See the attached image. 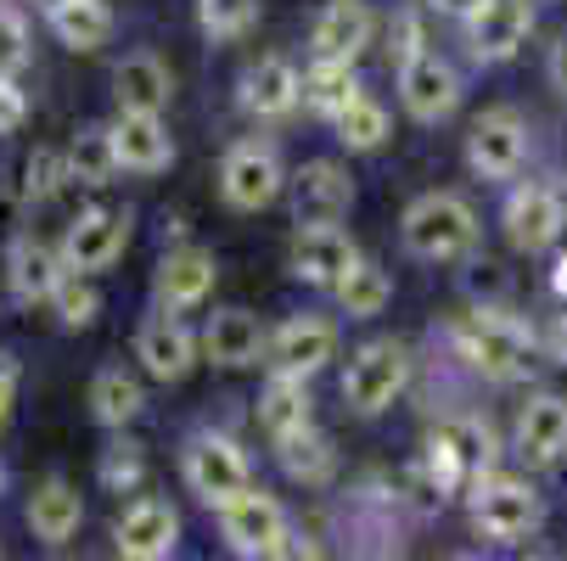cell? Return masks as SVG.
Listing matches in <instances>:
<instances>
[{
  "label": "cell",
  "mask_w": 567,
  "mask_h": 561,
  "mask_svg": "<svg viewBox=\"0 0 567 561\" xmlns=\"http://www.w3.org/2000/svg\"><path fill=\"white\" fill-rule=\"evenodd\" d=\"M450 343H455V354H461L483 382H501V387H506V382H523V376L534 371V349H539V337H534L528 320H517V314L501 309V303L466 309V314L455 320Z\"/></svg>",
  "instance_id": "obj_1"
},
{
  "label": "cell",
  "mask_w": 567,
  "mask_h": 561,
  "mask_svg": "<svg viewBox=\"0 0 567 561\" xmlns=\"http://www.w3.org/2000/svg\"><path fill=\"white\" fill-rule=\"evenodd\" d=\"M399 236H404V248H411L416 259H427V264H466L477 253V242H483V225H477L466 197L422 191L411 208H404Z\"/></svg>",
  "instance_id": "obj_2"
},
{
  "label": "cell",
  "mask_w": 567,
  "mask_h": 561,
  "mask_svg": "<svg viewBox=\"0 0 567 561\" xmlns=\"http://www.w3.org/2000/svg\"><path fill=\"white\" fill-rule=\"evenodd\" d=\"M422 471H427V489H433L439 500H450V495H466V500H472V489L495 477V433L483 427L477 416H450V422H439L433 438H427Z\"/></svg>",
  "instance_id": "obj_3"
},
{
  "label": "cell",
  "mask_w": 567,
  "mask_h": 561,
  "mask_svg": "<svg viewBox=\"0 0 567 561\" xmlns=\"http://www.w3.org/2000/svg\"><path fill=\"white\" fill-rule=\"evenodd\" d=\"M411 387V349L393 337H371L349 354L343 365V405L354 416H382L393 411V398Z\"/></svg>",
  "instance_id": "obj_4"
},
{
  "label": "cell",
  "mask_w": 567,
  "mask_h": 561,
  "mask_svg": "<svg viewBox=\"0 0 567 561\" xmlns=\"http://www.w3.org/2000/svg\"><path fill=\"white\" fill-rule=\"evenodd\" d=\"M181 471H186V489L214 511L254 489L248 455H241L236 438H225V433H192L186 449H181Z\"/></svg>",
  "instance_id": "obj_5"
},
{
  "label": "cell",
  "mask_w": 567,
  "mask_h": 561,
  "mask_svg": "<svg viewBox=\"0 0 567 561\" xmlns=\"http://www.w3.org/2000/svg\"><path fill=\"white\" fill-rule=\"evenodd\" d=\"M539 517H545V506H539V489L528 477L495 471L489 484L472 489V528L489 544H523L539 528Z\"/></svg>",
  "instance_id": "obj_6"
},
{
  "label": "cell",
  "mask_w": 567,
  "mask_h": 561,
  "mask_svg": "<svg viewBox=\"0 0 567 561\" xmlns=\"http://www.w3.org/2000/svg\"><path fill=\"white\" fill-rule=\"evenodd\" d=\"M287 191V169H281V152L259 135L236 141L219 164V197L236 208V214H259L270 208L276 197Z\"/></svg>",
  "instance_id": "obj_7"
},
{
  "label": "cell",
  "mask_w": 567,
  "mask_h": 561,
  "mask_svg": "<svg viewBox=\"0 0 567 561\" xmlns=\"http://www.w3.org/2000/svg\"><path fill=\"white\" fill-rule=\"evenodd\" d=\"M338 360V320L327 314H292L270 332V349H265V365L270 376H298L309 382L315 371H327Z\"/></svg>",
  "instance_id": "obj_8"
},
{
  "label": "cell",
  "mask_w": 567,
  "mask_h": 561,
  "mask_svg": "<svg viewBox=\"0 0 567 561\" xmlns=\"http://www.w3.org/2000/svg\"><path fill=\"white\" fill-rule=\"evenodd\" d=\"M501 225H506V242L517 253H545L567 230V202H561V191L550 180H523V186L506 191Z\"/></svg>",
  "instance_id": "obj_9"
},
{
  "label": "cell",
  "mask_w": 567,
  "mask_h": 561,
  "mask_svg": "<svg viewBox=\"0 0 567 561\" xmlns=\"http://www.w3.org/2000/svg\"><path fill=\"white\" fill-rule=\"evenodd\" d=\"M528 157V124L517 107H489L466 129V169L477 180H517Z\"/></svg>",
  "instance_id": "obj_10"
},
{
  "label": "cell",
  "mask_w": 567,
  "mask_h": 561,
  "mask_svg": "<svg viewBox=\"0 0 567 561\" xmlns=\"http://www.w3.org/2000/svg\"><path fill=\"white\" fill-rule=\"evenodd\" d=\"M360 259H365V253L354 248V236H349L343 225H298L292 253H287V264H292V276H298L303 287H327V292H338V281H343Z\"/></svg>",
  "instance_id": "obj_11"
},
{
  "label": "cell",
  "mask_w": 567,
  "mask_h": 561,
  "mask_svg": "<svg viewBox=\"0 0 567 561\" xmlns=\"http://www.w3.org/2000/svg\"><path fill=\"white\" fill-rule=\"evenodd\" d=\"M461 29H466V45L477 62H489V67L512 62L534 34V0H477Z\"/></svg>",
  "instance_id": "obj_12"
},
{
  "label": "cell",
  "mask_w": 567,
  "mask_h": 561,
  "mask_svg": "<svg viewBox=\"0 0 567 561\" xmlns=\"http://www.w3.org/2000/svg\"><path fill=\"white\" fill-rule=\"evenodd\" d=\"M135 360L157 382H186L192 365H197V337H192V326L175 309H157V314H146L135 326Z\"/></svg>",
  "instance_id": "obj_13"
},
{
  "label": "cell",
  "mask_w": 567,
  "mask_h": 561,
  "mask_svg": "<svg viewBox=\"0 0 567 561\" xmlns=\"http://www.w3.org/2000/svg\"><path fill=\"white\" fill-rule=\"evenodd\" d=\"M124 248H130V214H118V208H85L62 230V264L79 276L107 270Z\"/></svg>",
  "instance_id": "obj_14"
},
{
  "label": "cell",
  "mask_w": 567,
  "mask_h": 561,
  "mask_svg": "<svg viewBox=\"0 0 567 561\" xmlns=\"http://www.w3.org/2000/svg\"><path fill=\"white\" fill-rule=\"evenodd\" d=\"M399 102L416 124H439L461 107V73L455 62H444L439 51H422L416 62L399 67Z\"/></svg>",
  "instance_id": "obj_15"
},
{
  "label": "cell",
  "mask_w": 567,
  "mask_h": 561,
  "mask_svg": "<svg viewBox=\"0 0 567 561\" xmlns=\"http://www.w3.org/2000/svg\"><path fill=\"white\" fill-rule=\"evenodd\" d=\"M287 197H292L298 225H338L354 208V180L332 164V157H315V164H303L287 180Z\"/></svg>",
  "instance_id": "obj_16"
},
{
  "label": "cell",
  "mask_w": 567,
  "mask_h": 561,
  "mask_svg": "<svg viewBox=\"0 0 567 561\" xmlns=\"http://www.w3.org/2000/svg\"><path fill=\"white\" fill-rule=\"evenodd\" d=\"M219 533L236 555H270L276 539L287 533V511L276 495L265 489H248V495H236L230 506H219Z\"/></svg>",
  "instance_id": "obj_17"
},
{
  "label": "cell",
  "mask_w": 567,
  "mask_h": 561,
  "mask_svg": "<svg viewBox=\"0 0 567 561\" xmlns=\"http://www.w3.org/2000/svg\"><path fill=\"white\" fill-rule=\"evenodd\" d=\"M113 539H118V555L124 561H164L175 550V539H181V517H175L169 500L141 495L135 506H124Z\"/></svg>",
  "instance_id": "obj_18"
},
{
  "label": "cell",
  "mask_w": 567,
  "mask_h": 561,
  "mask_svg": "<svg viewBox=\"0 0 567 561\" xmlns=\"http://www.w3.org/2000/svg\"><path fill=\"white\" fill-rule=\"evenodd\" d=\"M236 102H241V113H254V118H287L303 102V73L287 56H259V62L241 67Z\"/></svg>",
  "instance_id": "obj_19"
},
{
  "label": "cell",
  "mask_w": 567,
  "mask_h": 561,
  "mask_svg": "<svg viewBox=\"0 0 567 561\" xmlns=\"http://www.w3.org/2000/svg\"><path fill=\"white\" fill-rule=\"evenodd\" d=\"M107 129H113L118 169L157 175V169H169V164H175V135H169L164 113H118Z\"/></svg>",
  "instance_id": "obj_20"
},
{
  "label": "cell",
  "mask_w": 567,
  "mask_h": 561,
  "mask_svg": "<svg viewBox=\"0 0 567 561\" xmlns=\"http://www.w3.org/2000/svg\"><path fill=\"white\" fill-rule=\"evenodd\" d=\"M270 349V332L259 326V314L254 309H219L208 314V326H203V354L225 371H248L259 365Z\"/></svg>",
  "instance_id": "obj_21"
},
{
  "label": "cell",
  "mask_w": 567,
  "mask_h": 561,
  "mask_svg": "<svg viewBox=\"0 0 567 561\" xmlns=\"http://www.w3.org/2000/svg\"><path fill=\"white\" fill-rule=\"evenodd\" d=\"M517 455L528 466H556L567 455V398L561 393H534L517 411V433H512Z\"/></svg>",
  "instance_id": "obj_22"
},
{
  "label": "cell",
  "mask_w": 567,
  "mask_h": 561,
  "mask_svg": "<svg viewBox=\"0 0 567 561\" xmlns=\"http://www.w3.org/2000/svg\"><path fill=\"white\" fill-rule=\"evenodd\" d=\"M214 276H219L214 253L181 242V248L164 253V264H157V303L164 309H197L214 292Z\"/></svg>",
  "instance_id": "obj_23"
},
{
  "label": "cell",
  "mask_w": 567,
  "mask_h": 561,
  "mask_svg": "<svg viewBox=\"0 0 567 561\" xmlns=\"http://www.w3.org/2000/svg\"><path fill=\"white\" fill-rule=\"evenodd\" d=\"M371 29H377V18H371V7L365 0H327L320 7V18H315V56H332V62H354L365 45H371Z\"/></svg>",
  "instance_id": "obj_24"
},
{
  "label": "cell",
  "mask_w": 567,
  "mask_h": 561,
  "mask_svg": "<svg viewBox=\"0 0 567 561\" xmlns=\"http://www.w3.org/2000/svg\"><path fill=\"white\" fill-rule=\"evenodd\" d=\"M68 264L62 248H45L40 236H18L12 253H7V281L18 292V303H51V292L62 287Z\"/></svg>",
  "instance_id": "obj_25"
},
{
  "label": "cell",
  "mask_w": 567,
  "mask_h": 561,
  "mask_svg": "<svg viewBox=\"0 0 567 561\" xmlns=\"http://www.w3.org/2000/svg\"><path fill=\"white\" fill-rule=\"evenodd\" d=\"M113 96H118V113H164L175 96V79L152 51H135L113 67Z\"/></svg>",
  "instance_id": "obj_26"
},
{
  "label": "cell",
  "mask_w": 567,
  "mask_h": 561,
  "mask_svg": "<svg viewBox=\"0 0 567 561\" xmlns=\"http://www.w3.org/2000/svg\"><path fill=\"white\" fill-rule=\"evenodd\" d=\"M79 522H85V500H79V489L68 477H45L29 495V528L40 544H68L79 533Z\"/></svg>",
  "instance_id": "obj_27"
},
{
  "label": "cell",
  "mask_w": 567,
  "mask_h": 561,
  "mask_svg": "<svg viewBox=\"0 0 567 561\" xmlns=\"http://www.w3.org/2000/svg\"><path fill=\"white\" fill-rule=\"evenodd\" d=\"M354 96H365L360 79H354V62H332V56H315V62H309V73H303V107H309L315 118L332 124Z\"/></svg>",
  "instance_id": "obj_28"
},
{
  "label": "cell",
  "mask_w": 567,
  "mask_h": 561,
  "mask_svg": "<svg viewBox=\"0 0 567 561\" xmlns=\"http://www.w3.org/2000/svg\"><path fill=\"white\" fill-rule=\"evenodd\" d=\"M259 422H265L270 438H292V433L315 427L309 382H298V376H270V387L259 393Z\"/></svg>",
  "instance_id": "obj_29"
},
{
  "label": "cell",
  "mask_w": 567,
  "mask_h": 561,
  "mask_svg": "<svg viewBox=\"0 0 567 561\" xmlns=\"http://www.w3.org/2000/svg\"><path fill=\"white\" fill-rule=\"evenodd\" d=\"M51 18V34L68 45V51H102L113 40V12L107 0H68V7L45 12Z\"/></svg>",
  "instance_id": "obj_30"
},
{
  "label": "cell",
  "mask_w": 567,
  "mask_h": 561,
  "mask_svg": "<svg viewBox=\"0 0 567 561\" xmlns=\"http://www.w3.org/2000/svg\"><path fill=\"white\" fill-rule=\"evenodd\" d=\"M141 405H146V393H141V382L124 365H102L91 376V416L102 427H130L141 416Z\"/></svg>",
  "instance_id": "obj_31"
},
{
  "label": "cell",
  "mask_w": 567,
  "mask_h": 561,
  "mask_svg": "<svg viewBox=\"0 0 567 561\" xmlns=\"http://www.w3.org/2000/svg\"><path fill=\"white\" fill-rule=\"evenodd\" d=\"M276 455H281L292 484H327V477L338 471V449H332V438L320 433V427H303L292 438H276Z\"/></svg>",
  "instance_id": "obj_32"
},
{
  "label": "cell",
  "mask_w": 567,
  "mask_h": 561,
  "mask_svg": "<svg viewBox=\"0 0 567 561\" xmlns=\"http://www.w3.org/2000/svg\"><path fill=\"white\" fill-rule=\"evenodd\" d=\"M68 175L79 186H107L118 175V152H113V129L107 124H85L68 141Z\"/></svg>",
  "instance_id": "obj_33"
},
{
  "label": "cell",
  "mask_w": 567,
  "mask_h": 561,
  "mask_svg": "<svg viewBox=\"0 0 567 561\" xmlns=\"http://www.w3.org/2000/svg\"><path fill=\"white\" fill-rule=\"evenodd\" d=\"M388 298H393V281H388V270L371 264V259H360V264L338 281V303H343L349 320H371V314H382Z\"/></svg>",
  "instance_id": "obj_34"
},
{
  "label": "cell",
  "mask_w": 567,
  "mask_h": 561,
  "mask_svg": "<svg viewBox=\"0 0 567 561\" xmlns=\"http://www.w3.org/2000/svg\"><path fill=\"white\" fill-rule=\"evenodd\" d=\"M332 129H338V141H343L349 152H377V146L388 141V107L371 102V96H354V102L332 118Z\"/></svg>",
  "instance_id": "obj_35"
},
{
  "label": "cell",
  "mask_w": 567,
  "mask_h": 561,
  "mask_svg": "<svg viewBox=\"0 0 567 561\" xmlns=\"http://www.w3.org/2000/svg\"><path fill=\"white\" fill-rule=\"evenodd\" d=\"M51 309H56V320H62L68 332H79V326H91V320H96V309H102V292L91 287V276L68 270V276H62V287L51 292Z\"/></svg>",
  "instance_id": "obj_36"
},
{
  "label": "cell",
  "mask_w": 567,
  "mask_h": 561,
  "mask_svg": "<svg viewBox=\"0 0 567 561\" xmlns=\"http://www.w3.org/2000/svg\"><path fill=\"white\" fill-rule=\"evenodd\" d=\"M254 18H259V0H197V23H203V34H214V40L248 34Z\"/></svg>",
  "instance_id": "obj_37"
},
{
  "label": "cell",
  "mask_w": 567,
  "mask_h": 561,
  "mask_svg": "<svg viewBox=\"0 0 567 561\" xmlns=\"http://www.w3.org/2000/svg\"><path fill=\"white\" fill-rule=\"evenodd\" d=\"M102 484L113 489V495H130L141 477H146V455H141V444H130V438H113L107 449H102Z\"/></svg>",
  "instance_id": "obj_38"
},
{
  "label": "cell",
  "mask_w": 567,
  "mask_h": 561,
  "mask_svg": "<svg viewBox=\"0 0 567 561\" xmlns=\"http://www.w3.org/2000/svg\"><path fill=\"white\" fill-rule=\"evenodd\" d=\"M23 175H29V180H23V197H34V202L56 197V191L73 180V175H68V152H34Z\"/></svg>",
  "instance_id": "obj_39"
},
{
  "label": "cell",
  "mask_w": 567,
  "mask_h": 561,
  "mask_svg": "<svg viewBox=\"0 0 567 561\" xmlns=\"http://www.w3.org/2000/svg\"><path fill=\"white\" fill-rule=\"evenodd\" d=\"M29 62V23L0 7V79H18V67Z\"/></svg>",
  "instance_id": "obj_40"
},
{
  "label": "cell",
  "mask_w": 567,
  "mask_h": 561,
  "mask_svg": "<svg viewBox=\"0 0 567 561\" xmlns=\"http://www.w3.org/2000/svg\"><path fill=\"white\" fill-rule=\"evenodd\" d=\"M388 45H393V62H399V67H404V62H416V56L427 51L422 18H416V12H399V18L388 23Z\"/></svg>",
  "instance_id": "obj_41"
},
{
  "label": "cell",
  "mask_w": 567,
  "mask_h": 561,
  "mask_svg": "<svg viewBox=\"0 0 567 561\" xmlns=\"http://www.w3.org/2000/svg\"><path fill=\"white\" fill-rule=\"evenodd\" d=\"M265 561H327V555H320V544L303 533V528H287L281 539H276V550L265 555Z\"/></svg>",
  "instance_id": "obj_42"
},
{
  "label": "cell",
  "mask_w": 567,
  "mask_h": 561,
  "mask_svg": "<svg viewBox=\"0 0 567 561\" xmlns=\"http://www.w3.org/2000/svg\"><path fill=\"white\" fill-rule=\"evenodd\" d=\"M29 118V96L18 91V79H0V135H12Z\"/></svg>",
  "instance_id": "obj_43"
},
{
  "label": "cell",
  "mask_w": 567,
  "mask_h": 561,
  "mask_svg": "<svg viewBox=\"0 0 567 561\" xmlns=\"http://www.w3.org/2000/svg\"><path fill=\"white\" fill-rule=\"evenodd\" d=\"M12 405H18V360H12V354H0V427H7Z\"/></svg>",
  "instance_id": "obj_44"
},
{
  "label": "cell",
  "mask_w": 567,
  "mask_h": 561,
  "mask_svg": "<svg viewBox=\"0 0 567 561\" xmlns=\"http://www.w3.org/2000/svg\"><path fill=\"white\" fill-rule=\"evenodd\" d=\"M545 79H550V91L567 96V34H556V45H550V56H545Z\"/></svg>",
  "instance_id": "obj_45"
},
{
  "label": "cell",
  "mask_w": 567,
  "mask_h": 561,
  "mask_svg": "<svg viewBox=\"0 0 567 561\" xmlns=\"http://www.w3.org/2000/svg\"><path fill=\"white\" fill-rule=\"evenodd\" d=\"M545 349H550V360H556V365H567V314H556V320H550Z\"/></svg>",
  "instance_id": "obj_46"
},
{
  "label": "cell",
  "mask_w": 567,
  "mask_h": 561,
  "mask_svg": "<svg viewBox=\"0 0 567 561\" xmlns=\"http://www.w3.org/2000/svg\"><path fill=\"white\" fill-rule=\"evenodd\" d=\"M427 7H433V12H444V18H461V23H466L477 0H427Z\"/></svg>",
  "instance_id": "obj_47"
},
{
  "label": "cell",
  "mask_w": 567,
  "mask_h": 561,
  "mask_svg": "<svg viewBox=\"0 0 567 561\" xmlns=\"http://www.w3.org/2000/svg\"><path fill=\"white\" fill-rule=\"evenodd\" d=\"M550 292L567 303V253H556V264H550Z\"/></svg>",
  "instance_id": "obj_48"
},
{
  "label": "cell",
  "mask_w": 567,
  "mask_h": 561,
  "mask_svg": "<svg viewBox=\"0 0 567 561\" xmlns=\"http://www.w3.org/2000/svg\"><path fill=\"white\" fill-rule=\"evenodd\" d=\"M40 7H45V12H56V7H68V0H40Z\"/></svg>",
  "instance_id": "obj_49"
},
{
  "label": "cell",
  "mask_w": 567,
  "mask_h": 561,
  "mask_svg": "<svg viewBox=\"0 0 567 561\" xmlns=\"http://www.w3.org/2000/svg\"><path fill=\"white\" fill-rule=\"evenodd\" d=\"M0 489H7V460H0Z\"/></svg>",
  "instance_id": "obj_50"
},
{
  "label": "cell",
  "mask_w": 567,
  "mask_h": 561,
  "mask_svg": "<svg viewBox=\"0 0 567 561\" xmlns=\"http://www.w3.org/2000/svg\"><path fill=\"white\" fill-rule=\"evenodd\" d=\"M528 561H550V555H528Z\"/></svg>",
  "instance_id": "obj_51"
},
{
  "label": "cell",
  "mask_w": 567,
  "mask_h": 561,
  "mask_svg": "<svg viewBox=\"0 0 567 561\" xmlns=\"http://www.w3.org/2000/svg\"><path fill=\"white\" fill-rule=\"evenodd\" d=\"M0 561H7V555H0Z\"/></svg>",
  "instance_id": "obj_52"
}]
</instances>
